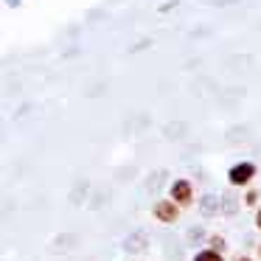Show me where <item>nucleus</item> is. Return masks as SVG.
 <instances>
[{
	"label": "nucleus",
	"instance_id": "obj_1",
	"mask_svg": "<svg viewBox=\"0 0 261 261\" xmlns=\"http://www.w3.org/2000/svg\"><path fill=\"white\" fill-rule=\"evenodd\" d=\"M255 174V166L253 163H239L230 169V182L233 186H244V182H250V177Z\"/></svg>",
	"mask_w": 261,
	"mask_h": 261
},
{
	"label": "nucleus",
	"instance_id": "obj_2",
	"mask_svg": "<svg viewBox=\"0 0 261 261\" xmlns=\"http://www.w3.org/2000/svg\"><path fill=\"white\" fill-rule=\"evenodd\" d=\"M146 244H149V239H146V233H141V230L126 236V250H129V253H141Z\"/></svg>",
	"mask_w": 261,
	"mask_h": 261
},
{
	"label": "nucleus",
	"instance_id": "obj_3",
	"mask_svg": "<svg viewBox=\"0 0 261 261\" xmlns=\"http://www.w3.org/2000/svg\"><path fill=\"white\" fill-rule=\"evenodd\" d=\"M154 214H158V219L160 222H171V219H177V208L171 202H158L154 205Z\"/></svg>",
	"mask_w": 261,
	"mask_h": 261
},
{
	"label": "nucleus",
	"instance_id": "obj_4",
	"mask_svg": "<svg viewBox=\"0 0 261 261\" xmlns=\"http://www.w3.org/2000/svg\"><path fill=\"white\" fill-rule=\"evenodd\" d=\"M171 197H174L177 202H188V199H191V186H188L186 180L174 182V186H171Z\"/></svg>",
	"mask_w": 261,
	"mask_h": 261
},
{
	"label": "nucleus",
	"instance_id": "obj_5",
	"mask_svg": "<svg viewBox=\"0 0 261 261\" xmlns=\"http://www.w3.org/2000/svg\"><path fill=\"white\" fill-rule=\"evenodd\" d=\"M216 208H219V202H216L214 197H205V199H202V211H205V214H214Z\"/></svg>",
	"mask_w": 261,
	"mask_h": 261
},
{
	"label": "nucleus",
	"instance_id": "obj_6",
	"mask_svg": "<svg viewBox=\"0 0 261 261\" xmlns=\"http://www.w3.org/2000/svg\"><path fill=\"white\" fill-rule=\"evenodd\" d=\"M182 129H186V124H169V126H166V135H169V138H180V135H177V132H182Z\"/></svg>",
	"mask_w": 261,
	"mask_h": 261
},
{
	"label": "nucleus",
	"instance_id": "obj_7",
	"mask_svg": "<svg viewBox=\"0 0 261 261\" xmlns=\"http://www.w3.org/2000/svg\"><path fill=\"white\" fill-rule=\"evenodd\" d=\"M197 261H222V258H219V253H214V250H205V253L197 255Z\"/></svg>",
	"mask_w": 261,
	"mask_h": 261
},
{
	"label": "nucleus",
	"instance_id": "obj_8",
	"mask_svg": "<svg viewBox=\"0 0 261 261\" xmlns=\"http://www.w3.org/2000/svg\"><path fill=\"white\" fill-rule=\"evenodd\" d=\"M152 45V40H141V42H135V45L129 48V54H135V51H143V48H149Z\"/></svg>",
	"mask_w": 261,
	"mask_h": 261
},
{
	"label": "nucleus",
	"instance_id": "obj_9",
	"mask_svg": "<svg viewBox=\"0 0 261 261\" xmlns=\"http://www.w3.org/2000/svg\"><path fill=\"white\" fill-rule=\"evenodd\" d=\"M174 6H177V0H171V3H163V6H160V12H171Z\"/></svg>",
	"mask_w": 261,
	"mask_h": 261
},
{
	"label": "nucleus",
	"instance_id": "obj_10",
	"mask_svg": "<svg viewBox=\"0 0 261 261\" xmlns=\"http://www.w3.org/2000/svg\"><path fill=\"white\" fill-rule=\"evenodd\" d=\"M258 227H261V211H258Z\"/></svg>",
	"mask_w": 261,
	"mask_h": 261
},
{
	"label": "nucleus",
	"instance_id": "obj_11",
	"mask_svg": "<svg viewBox=\"0 0 261 261\" xmlns=\"http://www.w3.org/2000/svg\"><path fill=\"white\" fill-rule=\"evenodd\" d=\"M236 261H247V258H236Z\"/></svg>",
	"mask_w": 261,
	"mask_h": 261
}]
</instances>
